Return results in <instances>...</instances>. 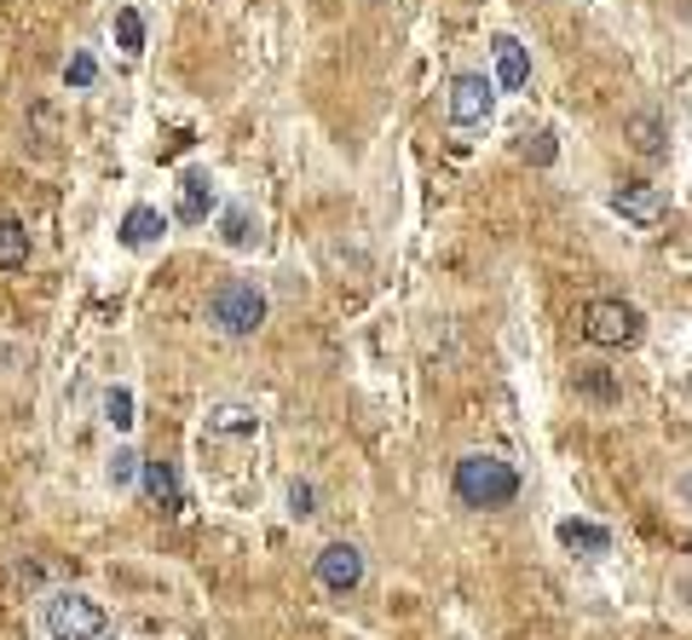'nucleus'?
I'll return each mask as SVG.
<instances>
[{"mask_svg": "<svg viewBox=\"0 0 692 640\" xmlns=\"http://www.w3.org/2000/svg\"><path fill=\"white\" fill-rule=\"evenodd\" d=\"M456 502L461 508H508L520 497V473H514V462H502V456H491V450H473V456H461L456 462Z\"/></svg>", "mask_w": 692, "mask_h": 640, "instance_id": "obj_1", "label": "nucleus"}, {"mask_svg": "<svg viewBox=\"0 0 692 640\" xmlns=\"http://www.w3.org/2000/svg\"><path fill=\"white\" fill-rule=\"evenodd\" d=\"M41 623L53 640H98L105 634V606L87 600L82 588H53L41 600Z\"/></svg>", "mask_w": 692, "mask_h": 640, "instance_id": "obj_2", "label": "nucleus"}, {"mask_svg": "<svg viewBox=\"0 0 692 640\" xmlns=\"http://www.w3.org/2000/svg\"><path fill=\"white\" fill-rule=\"evenodd\" d=\"M266 295L254 289V284H243V277H231V284H220L214 289V300H209V323L220 329V335H231V341H243V335H254V329L266 323Z\"/></svg>", "mask_w": 692, "mask_h": 640, "instance_id": "obj_3", "label": "nucleus"}, {"mask_svg": "<svg viewBox=\"0 0 692 640\" xmlns=\"http://www.w3.org/2000/svg\"><path fill=\"white\" fill-rule=\"evenodd\" d=\"M640 329H647V318H640V306H629V300H588L583 306V341L588 346H606V352L635 346Z\"/></svg>", "mask_w": 692, "mask_h": 640, "instance_id": "obj_4", "label": "nucleus"}, {"mask_svg": "<svg viewBox=\"0 0 692 640\" xmlns=\"http://www.w3.org/2000/svg\"><path fill=\"white\" fill-rule=\"evenodd\" d=\"M491 110H497V82L479 75V70H461L450 82V121L456 127H485Z\"/></svg>", "mask_w": 692, "mask_h": 640, "instance_id": "obj_5", "label": "nucleus"}, {"mask_svg": "<svg viewBox=\"0 0 692 640\" xmlns=\"http://www.w3.org/2000/svg\"><path fill=\"white\" fill-rule=\"evenodd\" d=\"M318 583L329 588V595H352L358 583H364V554H358L352 543H329V548H318Z\"/></svg>", "mask_w": 692, "mask_h": 640, "instance_id": "obj_6", "label": "nucleus"}, {"mask_svg": "<svg viewBox=\"0 0 692 640\" xmlns=\"http://www.w3.org/2000/svg\"><path fill=\"white\" fill-rule=\"evenodd\" d=\"M611 214H624L629 225H658L670 214V202H663V191L647 185V179H624V185L611 191Z\"/></svg>", "mask_w": 692, "mask_h": 640, "instance_id": "obj_7", "label": "nucleus"}, {"mask_svg": "<svg viewBox=\"0 0 692 640\" xmlns=\"http://www.w3.org/2000/svg\"><path fill=\"white\" fill-rule=\"evenodd\" d=\"M168 237V214L150 209V202H139V209H127L121 225H116V243L121 248H157Z\"/></svg>", "mask_w": 692, "mask_h": 640, "instance_id": "obj_8", "label": "nucleus"}, {"mask_svg": "<svg viewBox=\"0 0 692 640\" xmlns=\"http://www.w3.org/2000/svg\"><path fill=\"white\" fill-rule=\"evenodd\" d=\"M209 209H214V179L185 168V173H179V209H173V220L179 225H202V220H209Z\"/></svg>", "mask_w": 692, "mask_h": 640, "instance_id": "obj_9", "label": "nucleus"}, {"mask_svg": "<svg viewBox=\"0 0 692 640\" xmlns=\"http://www.w3.org/2000/svg\"><path fill=\"white\" fill-rule=\"evenodd\" d=\"M491 53H497V87H502V93H525V82H531V58H525V46H520L514 35H497V41H491Z\"/></svg>", "mask_w": 692, "mask_h": 640, "instance_id": "obj_10", "label": "nucleus"}, {"mask_svg": "<svg viewBox=\"0 0 692 640\" xmlns=\"http://www.w3.org/2000/svg\"><path fill=\"white\" fill-rule=\"evenodd\" d=\"M554 536H560V543H566L572 554H583V559L611 554V531H606V525H595V520H560V525H554Z\"/></svg>", "mask_w": 692, "mask_h": 640, "instance_id": "obj_11", "label": "nucleus"}, {"mask_svg": "<svg viewBox=\"0 0 692 640\" xmlns=\"http://www.w3.org/2000/svg\"><path fill=\"white\" fill-rule=\"evenodd\" d=\"M139 484H145V497L157 502L162 514H179V508H185V491H179L173 462H145V468H139Z\"/></svg>", "mask_w": 692, "mask_h": 640, "instance_id": "obj_12", "label": "nucleus"}, {"mask_svg": "<svg viewBox=\"0 0 692 640\" xmlns=\"http://www.w3.org/2000/svg\"><path fill=\"white\" fill-rule=\"evenodd\" d=\"M624 139H629V150L635 157H663V121L652 116V110H635V116H624Z\"/></svg>", "mask_w": 692, "mask_h": 640, "instance_id": "obj_13", "label": "nucleus"}, {"mask_svg": "<svg viewBox=\"0 0 692 640\" xmlns=\"http://www.w3.org/2000/svg\"><path fill=\"white\" fill-rule=\"evenodd\" d=\"M260 427V409L254 404H214L209 409V433L214 439H243V433Z\"/></svg>", "mask_w": 692, "mask_h": 640, "instance_id": "obj_14", "label": "nucleus"}, {"mask_svg": "<svg viewBox=\"0 0 692 640\" xmlns=\"http://www.w3.org/2000/svg\"><path fill=\"white\" fill-rule=\"evenodd\" d=\"M30 225L12 220V214H0V271H18L23 260H30Z\"/></svg>", "mask_w": 692, "mask_h": 640, "instance_id": "obj_15", "label": "nucleus"}, {"mask_svg": "<svg viewBox=\"0 0 692 640\" xmlns=\"http://www.w3.org/2000/svg\"><path fill=\"white\" fill-rule=\"evenodd\" d=\"M116 46L127 58H145V18H139V7H121L116 12Z\"/></svg>", "mask_w": 692, "mask_h": 640, "instance_id": "obj_16", "label": "nucleus"}, {"mask_svg": "<svg viewBox=\"0 0 692 640\" xmlns=\"http://www.w3.org/2000/svg\"><path fill=\"white\" fill-rule=\"evenodd\" d=\"M220 237H225L231 248H254V243H260V225L248 220V209H225V214H220Z\"/></svg>", "mask_w": 692, "mask_h": 640, "instance_id": "obj_17", "label": "nucleus"}, {"mask_svg": "<svg viewBox=\"0 0 692 640\" xmlns=\"http://www.w3.org/2000/svg\"><path fill=\"white\" fill-rule=\"evenodd\" d=\"M139 468H145V456H139L134 445H121V450L110 456V468H105V479L116 484V491H127V484H134V479H139Z\"/></svg>", "mask_w": 692, "mask_h": 640, "instance_id": "obj_18", "label": "nucleus"}, {"mask_svg": "<svg viewBox=\"0 0 692 640\" xmlns=\"http://www.w3.org/2000/svg\"><path fill=\"white\" fill-rule=\"evenodd\" d=\"M98 409H105V422H110V427H121V433L134 427V393H127V387H110Z\"/></svg>", "mask_w": 692, "mask_h": 640, "instance_id": "obj_19", "label": "nucleus"}, {"mask_svg": "<svg viewBox=\"0 0 692 640\" xmlns=\"http://www.w3.org/2000/svg\"><path fill=\"white\" fill-rule=\"evenodd\" d=\"M577 387H583L588 398H618V381H611L600 364H583V370H577Z\"/></svg>", "mask_w": 692, "mask_h": 640, "instance_id": "obj_20", "label": "nucleus"}, {"mask_svg": "<svg viewBox=\"0 0 692 640\" xmlns=\"http://www.w3.org/2000/svg\"><path fill=\"white\" fill-rule=\"evenodd\" d=\"M520 157H525L531 168H549V162L560 157V145H554V134H549V127H543V134H531V139L520 145Z\"/></svg>", "mask_w": 692, "mask_h": 640, "instance_id": "obj_21", "label": "nucleus"}, {"mask_svg": "<svg viewBox=\"0 0 692 640\" xmlns=\"http://www.w3.org/2000/svg\"><path fill=\"white\" fill-rule=\"evenodd\" d=\"M64 82L82 93V87H93L98 82V64H93V53H70V64H64Z\"/></svg>", "mask_w": 692, "mask_h": 640, "instance_id": "obj_22", "label": "nucleus"}, {"mask_svg": "<svg viewBox=\"0 0 692 640\" xmlns=\"http://www.w3.org/2000/svg\"><path fill=\"white\" fill-rule=\"evenodd\" d=\"M289 514H295V520L318 514V491H312V484H306V479H295V484H289Z\"/></svg>", "mask_w": 692, "mask_h": 640, "instance_id": "obj_23", "label": "nucleus"}, {"mask_svg": "<svg viewBox=\"0 0 692 640\" xmlns=\"http://www.w3.org/2000/svg\"><path fill=\"white\" fill-rule=\"evenodd\" d=\"M675 491H681V502L692 508V473H681V479H675Z\"/></svg>", "mask_w": 692, "mask_h": 640, "instance_id": "obj_24", "label": "nucleus"}]
</instances>
